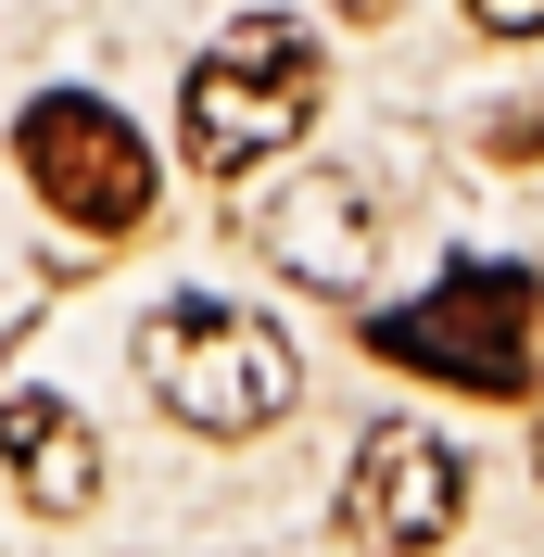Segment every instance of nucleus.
<instances>
[{"label": "nucleus", "mask_w": 544, "mask_h": 557, "mask_svg": "<svg viewBox=\"0 0 544 557\" xmlns=\"http://www.w3.org/2000/svg\"><path fill=\"white\" fill-rule=\"evenodd\" d=\"M456 507H469V469H456V444L443 431H418V418H380L368 444H355V482H342V532L380 557H418L456 532Z\"/></svg>", "instance_id": "39448f33"}, {"label": "nucleus", "mask_w": 544, "mask_h": 557, "mask_svg": "<svg viewBox=\"0 0 544 557\" xmlns=\"http://www.w3.org/2000/svg\"><path fill=\"white\" fill-rule=\"evenodd\" d=\"M368 355L456 393H519L532 381V267H443L418 305L368 317Z\"/></svg>", "instance_id": "7ed1b4c3"}, {"label": "nucleus", "mask_w": 544, "mask_h": 557, "mask_svg": "<svg viewBox=\"0 0 544 557\" xmlns=\"http://www.w3.org/2000/svg\"><path fill=\"white\" fill-rule=\"evenodd\" d=\"M139 381H152L165 418H190L203 444H240V431H279V418H292L305 368H292V343H279L254 305L177 292V305H152V330H139Z\"/></svg>", "instance_id": "f03ea898"}, {"label": "nucleus", "mask_w": 544, "mask_h": 557, "mask_svg": "<svg viewBox=\"0 0 544 557\" xmlns=\"http://www.w3.org/2000/svg\"><path fill=\"white\" fill-rule=\"evenodd\" d=\"M13 152H26L38 203L64 215V228H102V242H114V228H139V215H152V139H139L114 102H89V89L26 102Z\"/></svg>", "instance_id": "20e7f679"}, {"label": "nucleus", "mask_w": 544, "mask_h": 557, "mask_svg": "<svg viewBox=\"0 0 544 557\" xmlns=\"http://www.w3.org/2000/svg\"><path fill=\"white\" fill-rule=\"evenodd\" d=\"M0 469H13V494L38 520H76L102 494V444H89V418L64 393H0Z\"/></svg>", "instance_id": "0eeeda50"}, {"label": "nucleus", "mask_w": 544, "mask_h": 557, "mask_svg": "<svg viewBox=\"0 0 544 557\" xmlns=\"http://www.w3.org/2000/svg\"><path fill=\"white\" fill-rule=\"evenodd\" d=\"M317 102H330L317 38L292 26V13H240L203 64H190V89H177V152L203 177H254L267 152H292V139L317 127Z\"/></svg>", "instance_id": "f257e3e1"}, {"label": "nucleus", "mask_w": 544, "mask_h": 557, "mask_svg": "<svg viewBox=\"0 0 544 557\" xmlns=\"http://www.w3.org/2000/svg\"><path fill=\"white\" fill-rule=\"evenodd\" d=\"M469 26H494V38H544V0H469Z\"/></svg>", "instance_id": "6e6552de"}, {"label": "nucleus", "mask_w": 544, "mask_h": 557, "mask_svg": "<svg viewBox=\"0 0 544 557\" xmlns=\"http://www.w3.org/2000/svg\"><path fill=\"white\" fill-rule=\"evenodd\" d=\"M254 242L305 278V292H355V278L380 267V190L355 165H292L267 203H254Z\"/></svg>", "instance_id": "423d86ee"}]
</instances>
